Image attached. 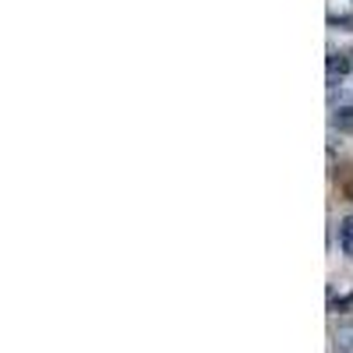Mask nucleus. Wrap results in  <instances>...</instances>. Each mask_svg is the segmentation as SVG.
<instances>
[{
	"label": "nucleus",
	"mask_w": 353,
	"mask_h": 353,
	"mask_svg": "<svg viewBox=\"0 0 353 353\" xmlns=\"http://www.w3.org/2000/svg\"><path fill=\"white\" fill-rule=\"evenodd\" d=\"M353 71V50H332L329 53V74H350Z\"/></svg>",
	"instance_id": "1"
},
{
	"label": "nucleus",
	"mask_w": 353,
	"mask_h": 353,
	"mask_svg": "<svg viewBox=\"0 0 353 353\" xmlns=\"http://www.w3.org/2000/svg\"><path fill=\"white\" fill-rule=\"evenodd\" d=\"M332 128H336L339 134H353V106H339V110L332 113Z\"/></svg>",
	"instance_id": "2"
},
{
	"label": "nucleus",
	"mask_w": 353,
	"mask_h": 353,
	"mask_svg": "<svg viewBox=\"0 0 353 353\" xmlns=\"http://www.w3.org/2000/svg\"><path fill=\"white\" fill-rule=\"evenodd\" d=\"M339 248L353 258V216H346V219L339 223Z\"/></svg>",
	"instance_id": "3"
},
{
	"label": "nucleus",
	"mask_w": 353,
	"mask_h": 353,
	"mask_svg": "<svg viewBox=\"0 0 353 353\" xmlns=\"http://www.w3.org/2000/svg\"><path fill=\"white\" fill-rule=\"evenodd\" d=\"M339 350L353 353V329H339Z\"/></svg>",
	"instance_id": "4"
},
{
	"label": "nucleus",
	"mask_w": 353,
	"mask_h": 353,
	"mask_svg": "<svg viewBox=\"0 0 353 353\" xmlns=\"http://www.w3.org/2000/svg\"><path fill=\"white\" fill-rule=\"evenodd\" d=\"M329 25H339V28H350L353 32V18L350 14H329Z\"/></svg>",
	"instance_id": "5"
}]
</instances>
